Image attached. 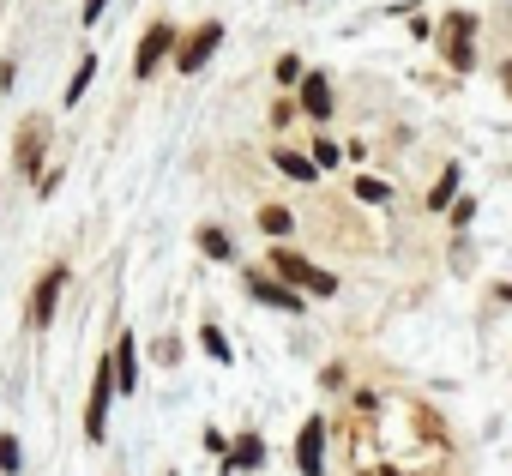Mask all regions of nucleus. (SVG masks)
<instances>
[{"label":"nucleus","instance_id":"1","mask_svg":"<svg viewBox=\"0 0 512 476\" xmlns=\"http://www.w3.org/2000/svg\"><path fill=\"white\" fill-rule=\"evenodd\" d=\"M272 266H278L284 284H296V290H308V296H338V278L320 272L314 260H302L296 248H272Z\"/></svg>","mask_w":512,"mask_h":476},{"label":"nucleus","instance_id":"2","mask_svg":"<svg viewBox=\"0 0 512 476\" xmlns=\"http://www.w3.org/2000/svg\"><path fill=\"white\" fill-rule=\"evenodd\" d=\"M446 67L452 73L476 67V13H452L446 19Z\"/></svg>","mask_w":512,"mask_h":476},{"label":"nucleus","instance_id":"3","mask_svg":"<svg viewBox=\"0 0 512 476\" xmlns=\"http://www.w3.org/2000/svg\"><path fill=\"white\" fill-rule=\"evenodd\" d=\"M121 392V380H115V362L109 368H97V386H91V410H85V434L91 440H103V422H109V398Z\"/></svg>","mask_w":512,"mask_h":476},{"label":"nucleus","instance_id":"4","mask_svg":"<svg viewBox=\"0 0 512 476\" xmlns=\"http://www.w3.org/2000/svg\"><path fill=\"white\" fill-rule=\"evenodd\" d=\"M296 464H302V476H326V422H320V416H308V422H302Z\"/></svg>","mask_w":512,"mask_h":476},{"label":"nucleus","instance_id":"5","mask_svg":"<svg viewBox=\"0 0 512 476\" xmlns=\"http://www.w3.org/2000/svg\"><path fill=\"white\" fill-rule=\"evenodd\" d=\"M247 290L260 296V302H272V308H284V314H302V296H296V284H278V278H247Z\"/></svg>","mask_w":512,"mask_h":476},{"label":"nucleus","instance_id":"6","mask_svg":"<svg viewBox=\"0 0 512 476\" xmlns=\"http://www.w3.org/2000/svg\"><path fill=\"white\" fill-rule=\"evenodd\" d=\"M223 43V25H205V31H193V43L181 49V73H199L205 61H211V49Z\"/></svg>","mask_w":512,"mask_h":476},{"label":"nucleus","instance_id":"7","mask_svg":"<svg viewBox=\"0 0 512 476\" xmlns=\"http://www.w3.org/2000/svg\"><path fill=\"white\" fill-rule=\"evenodd\" d=\"M302 109H308L314 121L332 115V79H326V73H308V79H302Z\"/></svg>","mask_w":512,"mask_h":476},{"label":"nucleus","instance_id":"8","mask_svg":"<svg viewBox=\"0 0 512 476\" xmlns=\"http://www.w3.org/2000/svg\"><path fill=\"white\" fill-rule=\"evenodd\" d=\"M55 296H61V272H49V278H43V290H37V302H31V320H37V326H49V320H55Z\"/></svg>","mask_w":512,"mask_h":476},{"label":"nucleus","instance_id":"9","mask_svg":"<svg viewBox=\"0 0 512 476\" xmlns=\"http://www.w3.org/2000/svg\"><path fill=\"white\" fill-rule=\"evenodd\" d=\"M115 380H121V392H133V386H139V356H133V338H121V344H115Z\"/></svg>","mask_w":512,"mask_h":476},{"label":"nucleus","instance_id":"10","mask_svg":"<svg viewBox=\"0 0 512 476\" xmlns=\"http://www.w3.org/2000/svg\"><path fill=\"white\" fill-rule=\"evenodd\" d=\"M163 55H169V25H157V31H151V37L139 43V73H151V67L163 61Z\"/></svg>","mask_w":512,"mask_h":476},{"label":"nucleus","instance_id":"11","mask_svg":"<svg viewBox=\"0 0 512 476\" xmlns=\"http://www.w3.org/2000/svg\"><path fill=\"white\" fill-rule=\"evenodd\" d=\"M452 199H458V163H446V175L434 181V193H428V211H452Z\"/></svg>","mask_w":512,"mask_h":476},{"label":"nucleus","instance_id":"12","mask_svg":"<svg viewBox=\"0 0 512 476\" xmlns=\"http://www.w3.org/2000/svg\"><path fill=\"white\" fill-rule=\"evenodd\" d=\"M278 169H284V175H296V181H314V175H320V163H314V157H302V151H278Z\"/></svg>","mask_w":512,"mask_h":476},{"label":"nucleus","instance_id":"13","mask_svg":"<svg viewBox=\"0 0 512 476\" xmlns=\"http://www.w3.org/2000/svg\"><path fill=\"white\" fill-rule=\"evenodd\" d=\"M356 199H368V205H386V199H392V187H386L380 175H362V181H356Z\"/></svg>","mask_w":512,"mask_h":476},{"label":"nucleus","instance_id":"14","mask_svg":"<svg viewBox=\"0 0 512 476\" xmlns=\"http://www.w3.org/2000/svg\"><path fill=\"white\" fill-rule=\"evenodd\" d=\"M260 229H266V235H290V211H284V205H266V211H260Z\"/></svg>","mask_w":512,"mask_h":476},{"label":"nucleus","instance_id":"15","mask_svg":"<svg viewBox=\"0 0 512 476\" xmlns=\"http://www.w3.org/2000/svg\"><path fill=\"white\" fill-rule=\"evenodd\" d=\"M260 458H266V446L253 440V434H241V446H235V464H241V470H253V464H260Z\"/></svg>","mask_w":512,"mask_h":476},{"label":"nucleus","instance_id":"16","mask_svg":"<svg viewBox=\"0 0 512 476\" xmlns=\"http://www.w3.org/2000/svg\"><path fill=\"white\" fill-rule=\"evenodd\" d=\"M199 248H205L211 260H229V235H223V229H205V235H199Z\"/></svg>","mask_w":512,"mask_h":476},{"label":"nucleus","instance_id":"17","mask_svg":"<svg viewBox=\"0 0 512 476\" xmlns=\"http://www.w3.org/2000/svg\"><path fill=\"white\" fill-rule=\"evenodd\" d=\"M199 344H205L217 362H229V344H223V332H217V326H205V332H199Z\"/></svg>","mask_w":512,"mask_h":476},{"label":"nucleus","instance_id":"18","mask_svg":"<svg viewBox=\"0 0 512 476\" xmlns=\"http://www.w3.org/2000/svg\"><path fill=\"white\" fill-rule=\"evenodd\" d=\"M19 458H25L19 440H13V434H0V470H19Z\"/></svg>","mask_w":512,"mask_h":476},{"label":"nucleus","instance_id":"19","mask_svg":"<svg viewBox=\"0 0 512 476\" xmlns=\"http://www.w3.org/2000/svg\"><path fill=\"white\" fill-rule=\"evenodd\" d=\"M91 73H97V61H79V73H73V91H67V103H79V91L91 85Z\"/></svg>","mask_w":512,"mask_h":476},{"label":"nucleus","instance_id":"20","mask_svg":"<svg viewBox=\"0 0 512 476\" xmlns=\"http://www.w3.org/2000/svg\"><path fill=\"white\" fill-rule=\"evenodd\" d=\"M338 157H344V145H332V139H320V145H314V163H320V169H332Z\"/></svg>","mask_w":512,"mask_h":476},{"label":"nucleus","instance_id":"21","mask_svg":"<svg viewBox=\"0 0 512 476\" xmlns=\"http://www.w3.org/2000/svg\"><path fill=\"white\" fill-rule=\"evenodd\" d=\"M278 79H284V85H296V79H302V61H296V55H284V61H278Z\"/></svg>","mask_w":512,"mask_h":476},{"label":"nucleus","instance_id":"22","mask_svg":"<svg viewBox=\"0 0 512 476\" xmlns=\"http://www.w3.org/2000/svg\"><path fill=\"white\" fill-rule=\"evenodd\" d=\"M470 217H476V199H452V223H458V229H464V223H470Z\"/></svg>","mask_w":512,"mask_h":476},{"label":"nucleus","instance_id":"23","mask_svg":"<svg viewBox=\"0 0 512 476\" xmlns=\"http://www.w3.org/2000/svg\"><path fill=\"white\" fill-rule=\"evenodd\" d=\"M103 7H109V0H85V19H103Z\"/></svg>","mask_w":512,"mask_h":476},{"label":"nucleus","instance_id":"24","mask_svg":"<svg viewBox=\"0 0 512 476\" xmlns=\"http://www.w3.org/2000/svg\"><path fill=\"white\" fill-rule=\"evenodd\" d=\"M494 296H500V302H512V284H500V290H494Z\"/></svg>","mask_w":512,"mask_h":476},{"label":"nucleus","instance_id":"25","mask_svg":"<svg viewBox=\"0 0 512 476\" xmlns=\"http://www.w3.org/2000/svg\"><path fill=\"white\" fill-rule=\"evenodd\" d=\"M500 85H506V91H512V67H506V73H500Z\"/></svg>","mask_w":512,"mask_h":476},{"label":"nucleus","instance_id":"26","mask_svg":"<svg viewBox=\"0 0 512 476\" xmlns=\"http://www.w3.org/2000/svg\"><path fill=\"white\" fill-rule=\"evenodd\" d=\"M386 476H398V470H386Z\"/></svg>","mask_w":512,"mask_h":476}]
</instances>
